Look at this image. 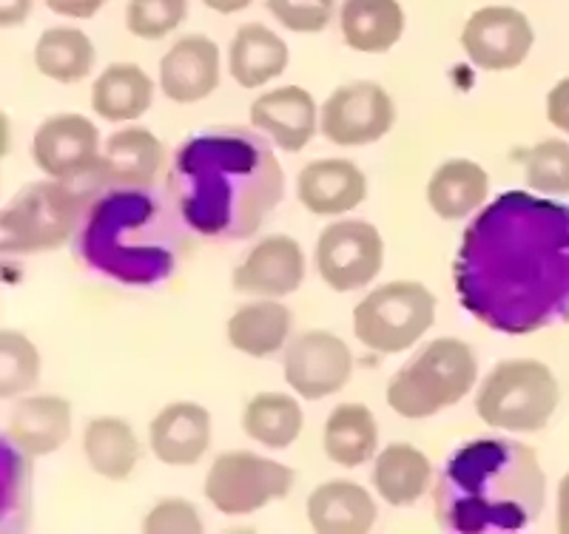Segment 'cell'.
<instances>
[{"label":"cell","mask_w":569,"mask_h":534,"mask_svg":"<svg viewBox=\"0 0 569 534\" xmlns=\"http://www.w3.org/2000/svg\"><path fill=\"white\" fill-rule=\"evenodd\" d=\"M376 430L373 412L362 404H339L328 415L325 424V455L345 470L368 464L376 455Z\"/></svg>","instance_id":"83f0119b"},{"label":"cell","mask_w":569,"mask_h":534,"mask_svg":"<svg viewBox=\"0 0 569 534\" xmlns=\"http://www.w3.org/2000/svg\"><path fill=\"white\" fill-rule=\"evenodd\" d=\"M166 162L162 142L149 129H120L106 140L98 177L120 188L154 185Z\"/></svg>","instance_id":"ffe728a7"},{"label":"cell","mask_w":569,"mask_h":534,"mask_svg":"<svg viewBox=\"0 0 569 534\" xmlns=\"http://www.w3.org/2000/svg\"><path fill=\"white\" fill-rule=\"evenodd\" d=\"M527 185L538 193H569V142L543 140L525 157Z\"/></svg>","instance_id":"836d02e7"},{"label":"cell","mask_w":569,"mask_h":534,"mask_svg":"<svg viewBox=\"0 0 569 534\" xmlns=\"http://www.w3.org/2000/svg\"><path fill=\"white\" fill-rule=\"evenodd\" d=\"M453 282L467 313L498 333L569 322V208L527 191L496 197L467 225Z\"/></svg>","instance_id":"6da1fadb"},{"label":"cell","mask_w":569,"mask_h":534,"mask_svg":"<svg viewBox=\"0 0 569 534\" xmlns=\"http://www.w3.org/2000/svg\"><path fill=\"white\" fill-rule=\"evenodd\" d=\"M293 472L253 452H222L206 477V497L222 515H251L291 492Z\"/></svg>","instance_id":"9c48e42d"},{"label":"cell","mask_w":569,"mask_h":534,"mask_svg":"<svg viewBox=\"0 0 569 534\" xmlns=\"http://www.w3.org/2000/svg\"><path fill=\"white\" fill-rule=\"evenodd\" d=\"M299 202L317 216H339L362 205L368 180L348 160H317L302 168L297 182Z\"/></svg>","instance_id":"d6986e66"},{"label":"cell","mask_w":569,"mask_h":534,"mask_svg":"<svg viewBox=\"0 0 569 534\" xmlns=\"http://www.w3.org/2000/svg\"><path fill=\"white\" fill-rule=\"evenodd\" d=\"M538 455L510 439L470 441L450 455L433 490L439 526L447 532H518L543 508Z\"/></svg>","instance_id":"3957f363"},{"label":"cell","mask_w":569,"mask_h":534,"mask_svg":"<svg viewBox=\"0 0 569 534\" xmlns=\"http://www.w3.org/2000/svg\"><path fill=\"white\" fill-rule=\"evenodd\" d=\"M333 3L337 0H268V9L284 29L299 34H317L333 18Z\"/></svg>","instance_id":"d590c367"},{"label":"cell","mask_w":569,"mask_h":534,"mask_svg":"<svg viewBox=\"0 0 569 534\" xmlns=\"http://www.w3.org/2000/svg\"><path fill=\"white\" fill-rule=\"evenodd\" d=\"M233 288L253 296H288L305 279V253L297 239L268 236L233 271Z\"/></svg>","instance_id":"9a60e30c"},{"label":"cell","mask_w":569,"mask_h":534,"mask_svg":"<svg viewBox=\"0 0 569 534\" xmlns=\"http://www.w3.org/2000/svg\"><path fill=\"white\" fill-rule=\"evenodd\" d=\"M396 123L393 100L382 85L348 83L328 97L322 105V134L333 145H368L382 140Z\"/></svg>","instance_id":"8fae6325"},{"label":"cell","mask_w":569,"mask_h":534,"mask_svg":"<svg viewBox=\"0 0 569 534\" xmlns=\"http://www.w3.org/2000/svg\"><path fill=\"white\" fill-rule=\"evenodd\" d=\"M476 375L479 364L465 342L436 339L390 379L388 404L401 419H430L445 406L459 404Z\"/></svg>","instance_id":"5b68a950"},{"label":"cell","mask_w":569,"mask_h":534,"mask_svg":"<svg viewBox=\"0 0 569 534\" xmlns=\"http://www.w3.org/2000/svg\"><path fill=\"white\" fill-rule=\"evenodd\" d=\"M83 450L91 470L109 481H126L140 461V441L123 419H94L86 426Z\"/></svg>","instance_id":"f546056e"},{"label":"cell","mask_w":569,"mask_h":534,"mask_svg":"<svg viewBox=\"0 0 569 534\" xmlns=\"http://www.w3.org/2000/svg\"><path fill=\"white\" fill-rule=\"evenodd\" d=\"M154 103V83L134 63H114L103 71L91 89V105L109 123L137 120Z\"/></svg>","instance_id":"d4e9b609"},{"label":"cell","mask_w":569,"mask_h":534,"mask_svg":"<svg viewBox=\"0 0 569 534\" xmlns=\"http://www.w3.org/2000/svg\"><path fill=\"white\" fill-rule=\"evenodd\" d=\"M169 193L200 236L248 239L282 202L284 174L251 129H206L177 149Z\"/></svg>","instance_id":"7a4b0ae2"},{"label":"cell","mask_w":569,"mask_h":534,"mask_svg":"<svg viewBox=\"0 0 569 534\" xmlns=\"http://www.w3.org/2000/svg\"><path fill=\"white\" fill-rule=\"evenodd\" d=\"M288 333H291V310L279 302L246 304L228 322V342L251 359L279 353Z\"/></svg>","instance_id":"f1b7e54d"},{"label":"cell","mask_w":569,"mask_h":534,"mask_svg":"<svg viewBox=\"0 0 569 534\" xmlns=\"http://www.w3.org/2000/svg\"><path fill=\"white\" fill-rule=\"evenodd\" d=\"M405 12L399 0H345L342 38L353 52L379 54L399 43Z\"/></svg>","instance_id":"cb8c5ba5"},{"label":"cell","mask_w":569,"mask_h":534,"mask_svg":"<svg viewBox=\"0 0 569 534\" xmlns=\"http://www.w3.org/2000/svg\"><path fill=\"white\" fill-rule=\"evenodd\" d=\"M40 355L23 333L3 330L0 333V395L12 399L38 384Z\"/></svg>","instance_id":"d6a6232c"},{"label":"cell","mask_w":569,"mask_h":534,"mask_svg":"<svg viewBox=\"0 0 569 534\" xmlns=\"http://www.w3.org/2000/svg\"><path fill=\"white\" fill-rule=\"evenodd\" d=\"M46 7L63 18H94L106 7V0H46Z\"/></svg>","instance_id":"f35d334b"},{"label":"cell","mask_w":569,"mask_h":534,"mask_svg":"<svg viewBox=\"0 0 569 534\" xmlns=\"http://www.w3.org/2000/svg\"><path fill=\"white\" fill-rule=\"evenodd\" d=\"M242 426L257 444L284 450L302 432V406L282 393H259L248 401Z\"/></svg>","instance_id":"4dcf8cb0"},{"label":"cell","mask_w":569,"mask_h":534,"mask_svg":"<svg viewBox=\"0 0 569 534\" xmlns=\"http://www.w3.org/2000/svg\"><path fill=\"white\" fill-rule=\"evenodd\" d=\"M436 319L433 293L419 282H390L376 288L353 313L356 339L373 353L413 347Z\"/></svg>","instance_id":"ba28073f"},{"label":"cell","mask_w":569,"mask_h":534,"mask_svg":"<svg viewBox=\"0 0 569 534\" xmlns=\"http://www.w3.org/2000/svg\"><path fill=\"white\" fill-rule=\"evenodd\" d=\"M100 157V131L80 114L49 117L32 142L34 165L52 180L71 182L98 174Z\"/></svg>","instance_id":"7c38bea8"},{"label":"cell","mask_w":569,"mask_h":534,"mask_svg":"<svg viewBox=\"0 0 569 534\" xmlns=\"http://www.w3.org/2000/svg\"><path fill=\"white\" fill-rule=\"evenodd\" d=\"M142 532L151 534H191V532H202V521L200 512L182 497H169V501H160L154 508L149 512V517L142 521Z\"/></svg>","instance_id":"8d00e7d4"},{"label":"cell","mask_w":569,"mask_h":534,"mask_svg":"<svg viewBox=\"0 0 569 534\" xmlns=\"http://www.w3.org/2000/svg\"><path fill=\"white\" fill-rule=\"evenodd\" d=\"M382 236L370 222L342 220L322 231L317 242V268L330 290H359L382 271Z\"/></svg>","instance_id":"30bf717a"},{"label":"cell","mask_w":569,"mask_h":534,"mask_svg":"<svg viewBox=\"0 0 569 534\" xmlns=\"http://www.w3.org/2000/svg\"><path fill=\"white\" fill-rule=\"evenodd\" d=\"M228 66H231V78L242 89H259L288 69V46L262 23H248L233 34Z\"/></svg>","instance_id":"603a6c76"},{"label":"cell","mask_w":569,"mask_h":534,"mask_svg":"<svg viewBox=\"0 0 569 534\" xmlns=\"http://www.w3.org/2000/svg\"><path fill=\"white\" fill-rule=\"evenodd\" d=\"M430 475V457L410 444H390L376 457L373 486L393 506H410L427 492Z\"/></svg>","instance_id":"4316f807"},{"label":"cell","mask_w":569,"mask_h":534,"mask_svg":"<svg viewBox=\"0 0 569 534\" xmlns=\"http://www.w3.org/2000/svg\"><path fill=\"white\" fill-rule=\"evenodd\" d=\"M251 123L271 137L279 149L302 151L317 134V103L302 85H284L253 100Z\"/></svg>","instance_id":"e0dca14e"},{"label":"cell","mask_w":569,"mask_h":534,"mask_svg":"<svg viewBox=\"0 0 569 534\" xmlns=\"http://www.w3.org/2000/svg\"><path fill=\"white\" fill-rule=\"evenodd\" d=\"M160 85L169 100L188 105L220 85V49L202 34H188L160 60Z\"/></svg>","instance_id":"2e32d148"},{"label":"cell","mask_w":569,"mask_h":534,"mask_svg":"<svg viewBox=\"0 0 569 534\" xmlns=\"http://www.w3.org/2000/svg\"><path fill=\"white\" fill-rule=\"evenodd\" d=\"M188 14V0H131L126 27L134 38L160 40L174 32Z\"/></svg>","instance_id":"e575fe53"},{"label":"cell","mask_w":569,"mask_h":534,"mask_svg":"<svg viewBox=\"0 0 569 534\" xmlns=\"http://www.w3.org/2000/svg\"><path fill=\"white\" fill-rule=\"evenodd\" d=\"M34 63L46 78L74 83L83 80L94 66V46L80 29H46L34 46Z\"/></svg>","instance_id":"1f68e13d"},{"label":"cell","mask_w":569,"mask_h":534,"mask_svg":"<svg viewBox=\"0 0 569 534\" xmlns=\"http://www.w3.org/2000/svg\"><path fill=\"white\" fill-rule=\"evenodd\" d=\"M558 406V381L536 359L501 361L476 395L481 421L510 432H538Z\"/></svg>","instance_id":"52a82bcc"},{"label":"cell","mask_w":569,"mask_h":534,"mask_svg":"<svg viewBox=\"0 0 569 534\" xmlns=\"http://www.w3.org/2000/svg\"><path fill=\"white\" fill-rule=\"evenodd\" d=\"M32 12V0H0V23L3 27H20Z\"/></svg>","instance_id":"ab89813d"},{"label":"cell","mask_w":569,"mask_h":534,"mask_svg":"<svg viewBox=\"0 0 569 534\" xmlns=\"http://www.w3.org/2000/svg\"><path fill=\"white\" fill-rule=\"evenodd\" d=\"M532 40L536 34L530 20L510 7L479 9L461 32L467 58L485 71H507L521 66L530 54Z\"/></svg>","instance_id":"5bb4252c"},{"label":"cell","mask_w":569,"mask_h":534,"mask_svg":"<svg viewBox=\"0 0 569 534\" xmlns=\"http://www.w3.org/2000/svg\"><path fill=\"white\" fill-rule=\"evenodd\" d=\"M353 373L348 344L325 330L297 335L284 350V379L302 399L317 401L339 393Z\"/></svg>","instance_id":"4fadbf2b"},{"label":"cell","mask_w":569,"mask_h":534,"mask_svg":"<svg viewBox=\"0 0 569 534\" xmlns=\"http://www.w3.org/2000/svg\"><path fill=\"white\" fill-rule=\"evenodd\" d=\"M208 9L220 14H233V12H242L246 7H251L253 0H202Z\"/></svg>","instance_id":"b9f144b4"},{"label":"cell","mask_w":569,"mask_h":534,"mask_svg":"<svg viewBox=\"0 0 569 534\" xmlns=\"http://www.w3.org/2000/svg\"><path fill=\"white\" fill-rule=\"evenodd\" d=\"M188 225L174 197L146 188H111L91 202L78 253L91 271L129 288H154L188 253Z\"/></svg>","instance_id":"277c9868"},{"label":"cell","mask_w":569,"mask_h":534,"mask_svg":"<svg viewBox=\"0 0 569 534\" xmlns=\"http://www.w3.org/2000/svg\"><path fill=\"white\" fill-rule=\"evenodd\" d=\"M547 117L556 129L567 131L569 134V78L561 80L556 89L547 97Z\"/></svg>","instance_id":"74e56055"},{"label":"cell","mask_w":569,"mask_h":534,"mask_svg":"<svg viewBox=\"0 0 569 534\" xmlns=\"http://www.w3.org/2000/svg\"><path fill=\"white\" fill-rule=\"evenodd\" d=\"M490 180L485 168L470 160H450L436 168L427 185V202L441 220L453 222L470 216L476 208L485 205Z\"/></svg>","instance_id":"484cf974"},{"label":"cell","mask_w":569,"mask_h":534,"mask_svg":"<svg viewBox=\"0 0 569 534\" xmlns=\"http://www.w3.org/2000/svg\"><path fill=\"white\" fill-rule=\"evenodd\" d=\"M7 435L27 457H43L60 450L71 435V406L66 399L40 395L18 401L9 415Z\"/></svg>","instance_id":"44dd1931"},{"label":"cell","mask_w":569,"mask_h":534,"mask_svg":"<svg viewBox=\"0 0 569 534\" xmlns=\"http://www.w3.org/2000/svg\"><path fill=\"white\" fill-rule=\"evenodd\" d=\"M376 501L359 483L330 481L308 497L311 526L322 534H365L376 523Z\"/></svg>","instance_id":"7402d4cb"},{"label":"cell","mask_w":569,"mask_h":534,"mask_svg":"<svg viewBox=\"0 0 569 534\" xmlns=\"http://www.w3.org/2000/svg\"><path fill=\"white\" fill-rule=\"evenodd\" d=\"M558 532L569 534V472L558 486Z\"/></svg>","instance_id":"60d3db41"},{"label":"cell","mask_w":569,"mask_h":534,"mask_svg":"<svg viewBox=\"0 0 569 534\" xmlns=\"http://www.w3.org/2000/svg\"><path fill=\"white\" fill-rule=\"evenodd\" d=\"M83 193L69 182H32L3 208L0 248L3 253H43L66 245L80 225Z\"/></svg>","instance_id":"8992f818"},{"label":"cell","mask_w":569,"mask_h":534,"mask_svg":"<svg viewBox=\"0 0 569 534\" xmlns=\"http://www.w3.org/2000/svg\"><path fill=\"white\" fill-rule=\"evenodd\" d=\"M211 444V415L200 404L174 401L151 421V452L169 466H194Z\"/></svg>","instance_id":"ac0fdd59"}]
</instances>
